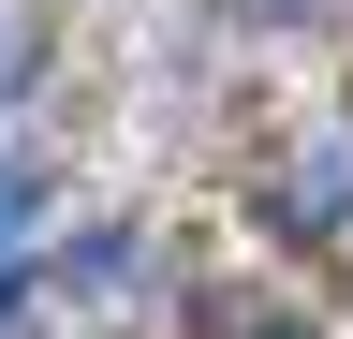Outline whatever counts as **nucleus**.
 <instances>
[{
	"mask_svg": "<svg viewBox=\"0 0 353 339\" xmlns=\"http://www.w3.org/2000/svg\"><path fill=\"white\" fill-rule=\"evenodd\" d=\"M265 222H280V236H324V222H353V148H309V162H280V177H265Z\"/></svg>",
	"mask_w": 353,
	"mask_h": 339,
	"instance_id": "obj_1",
	"label": "nucleus"
},
{
	"mask_svg": "<svg viewBox=\"0 0 353 339\" xmlns=\"http://www.w3.org/2000/svg\"><path fill=\"white\" fill-rule=\"evenodd\" d=\"M30 222H44V177H30V162H0V310H15V251H30Z\"/></svg>",
	"mask_w": 353,
	"mask_h": 339,
	"instance_id": "obj_2",
	"label": "nucleus"
},
{
	"mask_svg": "<svg viewBox=\"0 0 353 339\" xmlns=\"http://www.w3.org/2000/svg\"><path fill=\"white\" fill-rule=\"evenodd\" d=\"M265 339H324V325H265Z\"/></svg>",
	"mask_w": 353,
	"mask_h": 339,
	"instance_id": "obj_3",
	"label": "nucleus"
}]
</instances>
